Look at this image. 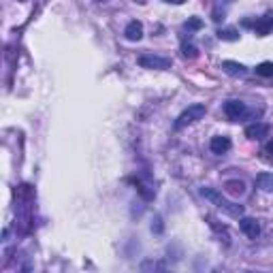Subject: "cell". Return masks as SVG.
Wrapping results in <instances>:
<instances>
[{
	"label": "cell",
	"instance_id": "obj_8",
	"mask_svg": "<svg viewBox=\"0 0 273 273\" xmlns=\"http://www.w3.org/2000/svg\"><path fill=\"white\" fill-rule=\"evenodd\" d=\"M124 36L128 38V41H141V38H143V24L137 22V19H133V22L126 26Z\"/></svg>",
	"mask_w": 273,
	"mask_h": 273
},
{
	"label": "cell",
	"instance_id": "obj_11",
	"mask_svg": "<svg viewBox=\"0 0 273 273\" xmlns=\"http://www.w3.org/2000/svg\"><path fill=\"white\" fill-rule=\"evenodd\" d=\"M224 192L230 197H241L246 192V184L241 179H226L224 181Z\"/></svg>",
	"mask_w": 273,
	"mask_h": 273
},
{
	"label": "cell",
	"instance_id": "obj_9",
	"mask_svg": "<svg viewBox=\"0 0 273 273\" xmlns=\"http://www.w3.org/2000/svg\"><path fill=\"white\" fill-rule=\"evenodd\" d=\"M209 147H211V151H214V154H226V151L230 149V139L224 137V135H218V137L211 139Z\"/></svg>",
	"mask_w": 273,
	"mask_h": 273
},
{
	"label": "cell",
	"instance_id": "obj_4",
	"mask_svg": "<svg viewBox=\"0 0 273 273\" xmlns=\"http://www.w3.org/2000/svg\"><path fill=\"white\" fill-rule=\"evenodd\" d=\"M244 24H246V26H252V28H254V34H256V36H267V34L271 32V30H273V11H269L267 15L258 17L254 24H252L250 19H246Z\"/></svg>",
	"mask_w": 273,
	"mask_h": 273
},
{
	"label": "cell",
	"instance_id": "obj_13",
	"mask_svg": "<svg viewBox=\"0 0 273 273\" xmlns=\"http://www.w3.org/2000/svg\"><path fill=\"white\" fill-rule=\"evenodd\" d=\"M218 38L220 41H239V32L235 28H220L218 30Z\"/></svg>",
	"mask_w": 273,
	"mask_h": 273
},
{
	"label": "cell",
	"instance_id": "obj_1",
	"mask_svg": "<svg viewBox=\"0 0 273 273\" xmlns=\"http://www.w3.org/2000/svg\"><path fill=\"white\" fill-rule=\"evenodd\" d=\"M201 194H203L205 199H209L211 203H216L224 214H228V216H232V218H241L244 216V207L241 205H235V203H230V201H226V199H222L216 190H211V188H203L201 190Z\"/></svg>",
	"mask_w": 273,
	"mask_h": 273
},
{
	"label": "cell",
	"instance_id": "obj_10",
	"mask_svg": "<svg viewBox=\"0 0 273 273\" xmlns=\"http://www.w3.org/2000/svg\"><path fill=\"white\" fill-rule=\"evenodd\" d=\"M269 135V126L267 124H250L248 128H246V137L248 139H254V141H258V139H262V137H267Z\"/></svg>",
	"mask_w": 273,
	"mask_h": 273
},
{
	"label": "cell",
	"instance_id": "obj_14",
	"mask_svg": "<svg viewBox=\"0 0 273 273\" xmlns=\"http://www.w3.org/2000/svg\"><path fill=\"white\" fill-rule=\"evenodd\" d=\"M256 75H260V77H273V62H260L256 66Z\"/></svg>",
	"mask_w": 273,
	"mask_h": 273
},
{
	"label": "cell",
	"instance_id": "obj_6",
	"mask_svg": "<svg viewBox=\"0 0 273 273\" xmlns=\"http://www.w3.org/2000/svg\"><path fill=\"white\" fill-rule=\"evenodd\" d=\"M239 228L244 230L250 239H256L260 235V224H258L256 218H241L239 220Z\"/></svg>",
	"mask_w": 273,
	"mask_h": 273
},
{
	"label": "cell",
	"instance_id": "obj_15",
	"mask_svg": "<svg viewBox=\"0 0 273 273\" xmlns=\"http://www.w3.org/2000/svg\"><path fill=\"white\" fill-rule=\"evenodd\" d=\"M184 28L188 30V32H194V30H201V28H203V19H201V17H188V22L184 24Z\"/></svg>",
	"mask_w": 273,
	"mask_h": 273
},
{
	"label": "cell",
	"instance_id": "obj_12",
	"mask_svg": "<svg viewBox=\"0 0 273 273\" xmlns=\"http://www.w3.org/2000/svg\"><path fill=\"white\" fill-rule=\"evenodd\" d=\"M256 186L262 192H273V173H260V175H256Z\"/></svg>",
	"mask_w": 273,
	"mask_h": 273
},
{
	"label": "cell",
	"instance_id": "obj_18",
	"mask_svg": "<svg viewBox=\"0 0 273 273\" xmlns=\"http://www.w3.org/2000/svg\"><path fill=\"white\" fill-rule=\"evenodd\" d=\"M154 222H156V224H151V230H156V232H160V230H163V220H160V218H156Z\"/></svg>",
	"mask_w": 273,
	"mask_h": 273
},
{
	"label": "cell",
	"instance_id": "obj_19",
	"mask_svg": "<svg viewBox=\"0 0 273 273\" xmlns=\"http://www.w3.org/2000/svg\"><path fill=\"white\" fill-rule=\"evenodd\" d=\"M173 3H175V0H173Z\"/></svg>",
	"mask_w": 273,
	"mask_h": 273
},
{
	"label": "cell",
	"instance_id": "obj_5",
	"mask_svg": "<svg viewBox=\"0 0 273 273\" xmlns=\"http://www.w3.org/2000/svg\"><path fill=\"white\" fill-rule=\"evenodd\" d=\"M224 113L228 115V120H232V122H239V120H244L248 115V107H246V103H241V100H226Z\"/></svg>",
	"mask_w": 273,
	"mask_h": 273
},
{
	"label": "cell",
	"instance_id": "obj_7",
	"mask_svg": "<svg viewBox=\"0 0 273 273\" xmlns=\"http://www.w3.org/2000/svg\"><path fill=\"white\" fill-rule=\"evenodd\" d=\"M222 70L230 77H246V73H248V68L244 64L232 62V60H224V62H222Z\"/></svg>",
	"mask_w": 273,
	"mask_h": 273
},
{
	"label": "cell",
	"instance_id": "obj_2",
	"mask_svg": "<svg viewBox=\"0 0 273 273\" xmlns=\"http://www.w3.org/2000/svg\"><path fill=\"white\" fill-rule=\"evenodd\" d=\"M205 113H207V107H205V105H201V103L190 105L188 109L181 111L179 118L175 120V128L179 130V128H184V126H188V124H194V122H199V120L203 118Z\"/></svg>",
	"mask_w": 273,
	"mask_h": 273
},
{
	"label": "cell",
	"instance_id": "obj_16",
	"mask_svg": "<svg viewBox=\"0 0 273 273\" xmlns=\"http://www.w3.org/2000/svg\"><path fill=\"white\" fill-rule=\"evenodd\" d=\"M181 56L184 58H190V60H194V58H199V49L194 47V45H181Z\"/></svg>",
	"mask_w": 273,
	"mask_h": 273
},
{
	"label": "cell",
	"instance_id": "obj_17",
	"mask_svg": "<svg viewBox=\"0 0 273 273\" xmlns=\"http://www.w3.org/2000/svg\"><path fill=\"white\" fill-rule=\"evenodd\" d=\"M262 151L267 154V158H269V160H273V139L269 141V143H267L265 147H262Z\"/></svg>",
	"mask_w": 273,
	"mask_h": 273
},
{
	"label": "cell",
	"instance_id": "obj_3",
	"mask_svg": "<svg viewBox=\"0 0 273 273\" xmlns=\"http://www.w3.org/2000/svg\"><path fill=\"white\" fill-rule=\"evenodd\" d=\"M137 62H139V66H143V68H154V70L171 68V58L154 56V54H143V56H139Z\"/></svg>",
	"mask_w": 273,
	"mask_h": 273
}]
</instances>
